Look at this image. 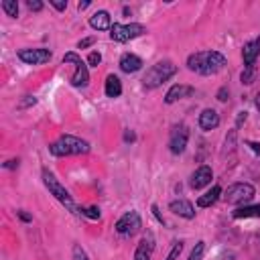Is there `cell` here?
<instances>
[{"label": "cell", "mask_w": 260, "mask_h": 260, "mask_svg": "<svg viewBox=\"0 0 260 260\" xmlns=\"http://www.w3.org/2000/svg\"><path fill=\"white\" fill-rule=\"evenodd\" d=\"M223 65H225V57L219 51H199L189 55L187 59V67L199 75H213L221 71Z\"/></svg>", "instance_id": "6da1fadb"}, {"label": "cell", "mask_w": 260, "mask_h": 260, "mask_svg": "<svg viewBox=\"0 0 260 260\" xmlns=\"http://www.w3.org/2000/svg\"><path fill=\"white\" fill-rule=\"evenodd\" d=\"M53 156H71V154H87L89 152V142L71 134L59 136L51 146H49Z\"/></svg>", "instance_id": "7a4b0ae2"}, {"label": "cell", "mask_w": 260, "mask_h": 260, "mask_svg": "<svg viewBox=\"0 0 260 260\" xmlns=\"http://www.w3.org/2000/svg\"><path fill=\"white\" fill-rule=\"evenodd\" d=\"M175 73H177V65H173L171 61H158V63H154V65L144 73L142 83H144V87L154 89V87L162 85L165 81H169Z\"/></svg>", "instance_id": "3957f363"}, {"label": "cell", "mask_w": 260, "mask_h": 260, "mask_svg": "<svg viewBox=\"0 0 260 260\" xmlns=\"http://www.w3.org/2000/svg\"><path fill=\"white\" fill-rule=\"evenodd\" d=\"M43 183H45V187L49 189V193L59 201V203H63L69 211H73V213H79V209L75 207V203H73V199H71V195H69V191L57 181V177L51 173V171H47V169H43Z\"/></svg>", "instance_id": "277c9868"}, {"label": "cell", "mask_w": 260, "mask_h": 260, "mask_svg": "<svg viewBox=\"0 0 260 260\" xmlns=\"http://www.w3.org/2000/svg\"><path fill=\"white\" fill-rule=\"evenodd\" d=\"M65 63L73 65V75H71V85L73 87H85L89 83V71H87V63L77 55V53H65L63 57Z\"/></svg>", "instance_id": "5b68a950"}, {"label": "cell", "mask_w": 260, "mask_h": 260, "mask_svg": "<svg viewBox=\"0 0 260 260\" xmlns=\"http://www.w3.org/2000/svg\"><path fill=\"white\" fill-rule=\"evenodd\" d=\"M221 197L230 205H246L254 197V187L250 183H234L225 189V193Z\"/></svg>", "instance_id": "8992f818"}, {"label": "cell", "mask_w": 260, "mask_h": 260, "mask_svg": "<svg viewBox=\"0 0 260 260\" xmlns=\"http://www.w3.org/2000/svg\"><path fill=\"white\" fill-rule=\"evenodd\" d=\"M144 32H146V28L138 22H130V24L114 22L112 28H110V39L116 41V43H126V41H132L136 37H142Z\"/></svg>", "instance_id": "52a82bcc"}, {"label": "cell", "mask_w": 260, "mask_h": 260, "mask_svg": "<svg viewBox=\"0 0 260 260\" xmlns=\"http://www.w3.org/2000/svg\"><path fill=\"white\" fill-rule=\"evenodd\" d=\"M187 142H189V128L185 124L173 126L171 136H169V148H171V152L173 154H181L187 148Z\"/></svg>", "instance_id": "ba28073f"}, {"label": "cell", "mask_w": 260, "mask_h": 260, "mask_svg": "<svg viewBox=\"0 0 260 260\" xmlns=\"http://www.w3.org/2000/svg\"><path fill=\"white\" fill-rule=\"evenodd\" d=\"M142 228L140 215L136 211H126L118 221H116V232L120 236H134L138 230Z\"/></svg>", "instance_id": "9c48e42d"}, {"label": "cell", "mask_w": 260, "mask_h": 260, "mask_svg": "<svg viewBox=\"0 0 260 260\" xmlns=\"http://www.w3.org/2000/svg\"><path fill=\"white\" fill-rule=\"evenodd\" d=\"M53 53L49 49H43V47H37V49H20L18 51V59L26 65H41V63H47L51 61Z\"/></svg>", "instance_id": "30bf717a"}, {"label": "cell", "mask_w": 260, "mask_h": 260, "mask_svg": "<svg viewBox=\"0 0 260 260\" xmlns=\"http://www.w3.org/2000/svg\"><path fill=\"white\" fill-rule=\"evenodd\" d=\"M211 179H213L211 167L203 165V167H199V169L191 175V179H189V187H191V189H203L205 185L211 183Z\"/></svg>", "instance_id": "8fae6325"}, {"label": "cell", "mask_w": 260, "mask_h": 260, "mask_svg": "<svg viewBox=\"0 0 260 260\" xmlns=\"http://www.w3.org/2000/svg\"><path fill=\"white\" fill-rule=\"evenodd\" d=\"M169 209H171L175 215L183 217V219H193V217H195V207H193V203L187 201V199H175V201H171V203H169Z\"/></svg>", "instance_id": "7c38bea8"}, {"label": "cell", "mask_w": 260, "mask_h": 260, "mask_svg": "<svg viewBox=\"0 0 260 260\" xmlns=\"http://www.w3.org/2000/svg\"><path fill=\"white\" fill-rule=\"evenodd\" d=\"M258 55H260V37H256V39H252V41H248L244 45V49H242L244 67H252L254 61L258 59Z\"/></svg>", "instance_id": "4fadbf2b"}, {"label": "cell", "mask_w": 260, "mask_h": 260, "mask_svg": "<svg viewBox=\"0 0 260 260\" xmlns=\"http://www.w3.org/2000/svg\"><path fill=\"white\" fill-rule=\"evenodd\" d=\"M193 91H195V89H193L191 85H185V83H175V85H173V87L167 91L165 102H167V104H175V102H179V100H183V98H189Z\"/></svg>", "instance_id": "5bb4252c"}, {"label": "cell", "mask_w": 260, "mask_h": 260, "mask_svg": "<svg viewBox=\"0 0 260 260\" xmlns=\"http://www.w3.org/2000/svg\"><path fill=\"white\" fill-rule=\"evenodd\" d=\"M219 126V114L211 108H205L201 114H199V128L209 132V130H215Z\"/></svg>", "instance_id": "9a60e30c"}, {"label": "cell", "mask_w": 260, "mask_h": 260, "mask_svg": "<svg viewBox=\"0 0 260 260\" xmlns=\"http://www.w3.org/2000/svg\"><path fill=\"white\" fill-rule=\"evenodd\" d=\"M89 26L95 30H110L112 28V18L108 10H95L89 16Z\"/></svg>", "instance_id": "2e32d148"}, {"label": "cell", "mask_w": 260, "mask_h": 260, "mask_svg": "<svg viewBox=\"0 0 260 260\" xmlns=\"http://www.w3.org/2000/svg\"><path fill=\"white\" fill-rule=\"evenodd\" d=\"M120 69L124 73H136V71L142 69V59L138 55H134V53H124L120 57Z\"/></svg>", "instance_id": "e0dca14e"}, {"label": "cell", "mask_w": 260, "mask_h": 260, "mask_svg": "<svg viewBox=\"0 0 260 260\" xmlns=\"http://www.w3.org/2000/svg\"><path fill=\"white\" fill-rule=\"evenodd\" d=\"M104 91L108 98H118L122 93V81L118 75H108L106 77V85H104Z\"/></svg>", "instance_id": "ac0fdd59"}, {"label": "cell", "mask_w": 260, "mask_h": 260, "mask_svg": "<svg viewBox=\"0 0 260 260\" xmlns=\"http://www.w3.org/2000/svg\"><path fill=\"white\" fill-rule=\"evenodd\" d=\"M219 197H221V187L215 185V187H211L207 193H203V195L197 199V205H199V207H211Z\"/></svg>", "instance_id": "d6986e66"}, {"label": "cell", "mask_w": 260, "mask_h": 260, "mask_svg": "<svg viewBox=\"0 0 260 260\" xmlns=\"http://www.w3.org/2000/svg\"><path fill=\"white\" fill-rule=\"evenodd\" d=\"M236 219H248V217H260V205H242L236 211H232Z\"/></svg>", "instance_id": "ffe728a7"}, {"label": "cell", "mask_w": 260, "mask_h": 260, "mask_svg": "<svg viewBox=\"0 0 260 260\" xmlns=\"http://www.w3.org/2000/svg\"><path fill=\"white\" fill-rule=\"evenodd\" d=\"M150 252H152V240L150 238L146 240V236H144V240L140 242V246L134 252V260H150Z\"/></svg>", "instance_id": "44dd1931"}, {"label": "cell", "mask_w": 260, "mask_h": 260, "mask_svg": "<svg viewBox=\"0 0 260 260\" xmlns=\"http://www.w3.org/2000/svg\"><path fill=\"white\" fill-rule=\"evenodd\" d=\"M0 6H2V10H4L8 16H12V18L18 16V2H16V0H2Z\"/></svg>", "instance_id": "7402d4cb"}, {"label": "cell", "mask_w": 260, "mask_h": 260, "mask_svg": "<svg viewBox=\"0 0 260 260\" xmlns=\"http://www.w3.org/2000/svg\"><path fill=\"white\" fill-rule=\"evenodd\" d=\"M203 252H205V242H197L187 260H201L203 258Z\"/></svg>", "instance_id": "603a6c76"}, {"label": "cell", "mask_w": 260, "mask_h": 260, "mask_svg": "<svg viewBox=\"0 0 260 260\" xmlns=\"http://www.w3.org/2000/svg\"><path fill=\"white\" fill-rule=\"evenodd\" d=\"M79 213L85 215V217H89V219H100V209L95 205H91V207H79Z\"/></svg>", "instance_id": "cb8c5ba5"}, {"label": "cell", "mask_w": 260, "mask_h": 260, "mask_svg": "<svg viewBox=\"0 0 260 260\" xmlns=\"http://www.w3.org/2000/svg\"><path fill=\"white\" fill-rule=\"evenodd\" d=\"M254 75H256V69H254V65H252V67H244V71H242V83L250 85V83L254 81Z\"/></svg>", "instance_id": "d4e9b609"}, {"label": "cell", "mask_w": 260, "mask_h": 260, "mask_svg": "<svg viewBox=\"0 0 260 260\" xmlns=\"http://www.w3.org/2000/svg\"><path fill=\"white\" fill-rule=\"evenodd\" d=\"M181 250H183V242H175L173 248H171V252H169V256H167V260H177L179 254H181Z\"/></svg>", "instance_id": "484cf974"}, {"label": "cell", "mask_w": 260, "mask_h": 260, "mask_svg": "<svg viewBox=\"0 0 260 260\" xmlns=\"http://www.w3.org/2000/svg\"><path fill=\"white\" fill-rule=\"evenodd\" d=\"M73 260H89L87 254H85V250H83L79 244L73 246Z\"/></svg>", "instance_id": "4316f807"}, {"label": "cell", "mask_w": 260, "mask_h": 260, "mask_svg": "<svg viewBox=\"0 0 260 260\" xmlns=\"http://www.w3.org/2000/svg\"><path fill=\"white\" fill-rule=\"evenodd\" d=\"M102 63V55L98 53V51H91L89 53V57H87V65H91V67H98Z\"/></svg>", "instance_id": "83f0119b"}, {"label": "cell", "mask_w": 260, "mask_h": 260, "mask_svg": "<svg viewBox=\"0 0 260 260\" xmlns=\"http://www.w3.org/2000/svg\"><path fill=\"white\" fill-rule=\"evenodd\" d=\"M49 4H51L53 8H57L59 12H63V10L67 8V0H49Z\"/></svg>", "instance_id": "f1b7e54d"}, {"label": "cell", "mask_w": 260, "mask_h": 260, "mask_svg": "<svg viewBox=\"0 0 260 260\" xmlns=\"http://www.w3.org/2000/svg\"><path fill=\"white\" fill-rule=\"evenodd\" d=\"M95 43V39L93 37H87V39H81L79 43H77V49H87V47H91Z\"/></svg>", "instance_id": "f546056e"}, {"label": "cell", "mask_w": 260, "mask_h": 260, "mask_svg": "<svg viewBox=\"0 0 260 260\" xmlns=\"http://www.w3.org/2000/svg\"><path fill=\"white\" fill-rule=\"evenodd\" d=\"M26 6H28L30 10H35V12H39V10L43 8V2H39V0H28V2H26Z\"/></svg>", "instance_id": "4dcf8cb0"}, {"label": "cell", "mask_w": 260, "mask_h": 260, "mask_svg": "<svg viewBox=\"0 0 260 260\" xmlns=\"http://www.w3.org/2000/svg\"><path fill=\"white\" fill-rule=\"evenodd\" d=\"M150 209H152V215L156 217V221H158V223H165V219H162V215H160V211H158V207H156L154 203H152V207H150Z\"/></svg>", "instance_id": "1f68e13d"}, {"label": "cell", "mask_w": 260, "mask_h": 260, "mask_svg": "<svg viewBox=\"0 0 260 260\" xmlns=\"http://www.w3.org/2000/svg\"><path fill=\"white\" fill-rule=\"evenodd\" d=\"M217 100H219V102H225V100H228V87H221V89L217 91Z\"/></svg>", "instance_id": "d6a6232c"}, {"label": "cell", "mask_w": 260, "mask_h": 260, "mask_svg": "<svg viewBox=\"0 0 260 260\" xmlns=\"http://www.w3.org/2000/svg\"><path fill=\"white\" fill-rule=\"evenodd\" d=\"M35 104H37V100H35V98H30V95H28V100H24V102H22V104H20V108H26V106H35Z\"/></svg>", "instance_id": "836d02e7"}, {"label": "cell", "mask_w": 260, "mask_h": 260, "mask_svg": "<svg viewBox=\"0 0 260 260\" xmlns=\"http://www.w3.org/2000/svg\"><path fill=\"white\" fill-rule=\"evenodd\" d=\"M18 217H20L22 221H30V219H32V217H30L28 213H24V211H18Z\"/></svg>", "instance_id": "e575fe53"}, {"label": "cell", "mask_w": 260, "mask_h": 260, "mask_svg": "<svg viewBox=\"0 0 260 260\" xmlns=\"http://www.w3.org/2000/svg\"><path fill=\"white\" fill-rule=\"evenodd\" d=\"M89 4H91L89 0H83V2H79V4H77V8H79V10H85V8L89 6Z\"/></svg>", "instance_id": "d590c367"}, {"label": "cell", "mask_w": 260, "mask_h": 260, "mask_svg": "<svg viewBox=\"0 0 260 260\" xmlns=\"http://www.w3.org/2000/svg\"><path fill=\"white\" fill-rule=\"evenodd\" d=\"M4 167H6V169H14V167H18V160H8Z\"/></svg>", "instance_id": "8d00e7d4"}, {"label": "cell", "mask_w": 260, "mask_h": 260, "mask_svg": "<svg viewBox=\"0 0 260 260\" xmlns=\"http://www.w3.org/2000/svg\"><path fill=\"white\" fill-rule=\"evenodd\" d=\"M244 120H246V112H240V116H238V126H240Z\"/></svg>", "instance_id": "74e56055"}, {"label": "cell", "mask_w": 260, "mask_h": 260, "mask_svg": "<svg viewBox=\"0 0 260 260\" xmlns=\"http://www.w3.org/2000/svg\"><path fill=\"white\" fill-rule=\"evenodd\" d=\"M124 140H126V142H128V140H134V134H132V132H126V134H124Z\"/></svg>", "instance_id": "f35d334b"}, {"label": "cell", "mask_w": 260, "mask_h": 260, "mask_svg": "<svg viewBox=\"0 0 260 260\" xmlns=\"http://www.w3.org/2000/svg\"><path fill=\"white\" fill-rule=\"evenodd\" d=\"M250 146L254 148V152H260V144H256V142H250Z\"/></svg>", "instance_id": "ab89813d"}, {"label": "cell", "mask_w": 260, "mask_h": 260, "mask_svg": "<svg viewBox=\"0 0 260 260\" xmlns=\"http://www.w3.org/2000/svg\"><path fill=\"white\" fill-rule=\"evenodd\" d=\"M254 102H256V108H258V110H260V93H258V95H256V100H254Z\"/></svg>", "instance_id": "60d3db41"}]
</instances>
